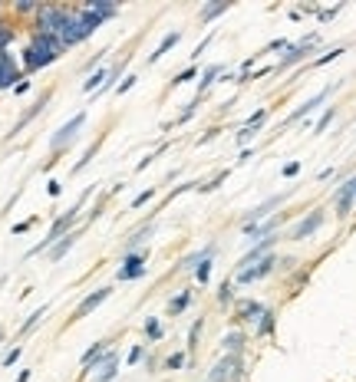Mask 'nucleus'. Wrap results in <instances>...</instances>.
<instances>
[{"label": "nucleus", "mask_w": 356, "mask_h": 382, "mask_svg": "<svg viewBox=\"0 0 356 382\" xmlns=\"http://www.w3.org/2000/svg\"><path fill=\"white\" fill-rule=\"evenodd\" d=\"M63 53H67V50H63V43H59L57 37L33 33L30 43H27V50H23V69H27V73H37V69L50 66V63H57Z\"/></svg>", "instance_id": "obj_1"}, {"label": "nucleus", "mask_w": 356, "mask_h": 382, "mask_svg": "<svg viewBox=\"0 0 356 382\" xmlns=\"http://www.w3.org/2000/svg\"><path fill=\"white\" fill-rule=\"evenodd\" d=\"M76 214H79V204H73V208L67 211V214H59L57 221H53V224H50V231H47V238L40 241L37 248L30 250V257H33V254H40V250H47V248H53V244H57L59 238H67L69 231H73V224H76Z\"/></svg>", "instance_id": "obj_2"}, {"label": "nucleus", "mask_w": 356, "mask_h": 382, "mask_svg": "<svg viewBox=\"0 0 356 382\" xmlns=\"http://www.w3.org/2000/svg\"><path fill=\"white\" fill-rule=\"evenodd\" d=\"M277 264H280V260L274 257V254H268V257H260L258 264H251V267L238 270V274H234V284H258V280H264L268 274H274Z\"/></svg>", "instance_id": "obj_3"}, {"label": "nucleus", "mask_w": 356, "mask_h": 382, "mask_svg": "<svg viewBox=\"0 0 356 382\" xmlns=\"http://www.w3.org/2000/svg\"><path fill=\"white\" fill-rule=\"evenodd\" d=\"M317 47V33H310V37H304L297 43V47H287V57H280V63L274 69H290L294 63H300V59H307V53Z\"/></svg>", "instance_id": "obj_4"}, {"label": "nucleus", "mask_w": 356, "mask_h": 382, "mask_svg": "<svg viewBox=\"0 0 356 382\" xmlns=\"http://www.w3.org/2000/svg\"><path fill=\"white\" fill-rule=\"evenodd\" d=\"M83 122H86V112H76V115H73V119H69V122L63 125V129H59V132L53 135V139H50L53 152H59V149H63V145H67L69 139H76V132L83 129Z\"/></svg>", "instance_id": "obj_5"}, {"label": "nucleus", "mask_w": 356, "mask_h": 382, "mask_svg": "<svg viewBox=\"0 0 356 382\" xmlns=\"http://www.w3.org/2000/svg\"><path fill=\"white\" fill-rule=\"evenodd\" d=\"M145 274V254L142 250H132V254H125L122 267H119V280H135Z\"/></svg>", "instance_id": "obj_6"}, {"label": "nucleus", "mask_w": 356, "mask_h": 382, "mask_svg": "<svg viewBox=\"0 0 356 382\" xmlns=\"http://www.w3.org/2000/svg\"><path fill=\"white\" fill-rule=\"evenodd\" d=\"M109 294H113L109 286H99V290H93V294H89L86 300H83V303L76 306V313H73V320H83V316H89V313H93V310H96L99 303H106V300H109Z\"/></svg>", "instance_id": "obj_7"}, {"label": "nucleus", "mask_w": 356, "mask_h": 382, "mask_svg": "<svg viewBox=\"0 0 356 382\" xmlns=\"http://www.w3.org/2000/svg\"><path fill=\"white\" fill-rule=\"evenodd\" d=\"M320 224H323V211H310L307 218L297 221V228H294V234H290V238H294V241H307L310 234L320 228Z\"/></svg>", "instance_id": "obj_8"}, {"label": "nucleus", "mask_w": 356, "mask_h": 382, "mask_svg": "<svg viewBox=\"0 0 356 382\" xmlns=\"http://www.w3.org/2000/svg\"><path fill=\"white\" fill-rule=\"evenodd\" d=\"M327 96H330V86H327V89H320L317 96H310L307 103H304V105H297V109H294V112L287 115V125H290V122H300V119H304V115H307V112H314L317 105H323V103H327Z\"/></svg>", "instance_id": "obj_9"}, {"label": "nucleus", "mask_w": 356, "mask_h": 382, "mask_svg": "<svg viewBox=\"0 0 356 382\" xmlns=\"http://www.w3.org/2000/svg\"><path fill=\"white\" fill-rule=\"evenodd\" d=\"M76 241H79V231H69L67 238H59L53 248H50V260H63L69 254V250L76 248Z\"/></svg>", "instance_id": "obj_10"}, {"label": "nucleus", "mask_w": 356, "mask_h": 382, "mask_svg": "<svg viewBox=\"0 0 356 382\" xmlns=\"http://www.w3.org/2000/svg\"><path fill=\"white\" fill-rule=\"evenodd\" d=\"M280 218H268V221H258V224H244V234L248 238H270L277 231Z\"/></svg>", "instance_id": "obj_11"}, {"label": "nucleus", "mask_w": 356, "mask_h": 382, "mask_svg": "<svg viewBox=\"0 0 356 382\" xmlns=\"http://www.w3.org/2000/svg\"><path fill=\"white\" fill-rule=\"evenodd\" d=\"M83 7H86L89 13H93V17L103 20V23H106L109 17H116V13H119L116 4H106V0H93V4H83Z\"/></svg>", "instance_id": "obj_12"}, {"label": "nucleus", "mask_w": 356, "mask_h": 382, "mask_svg": "<svg viewBox=\"0 0 356 382\" xmlns=\"http://www.w3.org/2000/svg\"><path fill=\"white\" fill-rule=\"evenodd\" d=\"M222 69H224V66H218V63H214V66H208V69H205L202 83H198V96H195V105L202 103V96L208 93V89H212V83H218V76H222Z\"/></svg>", "instance_id": "obj_13"}, {"label": "nucleus", "mask_w": 356, "mask_h": 382, "mask_svg": "<svg viewBox=\"0 0 356 382\" xmlns=\"http://www.w3.org/2000/svg\"><path fill=\"white\" fill-rule=\"evenodd\" d=\"M280 201H284V195H274V198H268V201H264V204H258V208H254V211H251V214H248V221H244V224H258L260 218H268V214H270V208H277Z\"/></svg>", "instance_id": "obj_14"}, {"label": "nucleus", "mask_w": 356, "mask_h": 382, "mask_svg": "<svg viewBox=\"0 0 356 382\" xmlns=\"http://www.w3.org/2000/svg\"><path fill=\"white\" fill-rule=\"evenodd\" d=\"M238 316L241 320H254V323H258L260 316H264V306H260L258 300H238Z\"/></svg>", "instance_id": "obj_15"}, {"label": "nucleus", "mask_w": 356, "mask_h": 382, "mask_svg": "<svg viewBox=\"0 0 356 382\" xmlns=\"http://www.w3.org/2000/svg\"><path fill=\"white\" fill-rule=\"evenodd\" d=\"M178 40H182V33H168V37H165L162 43H159V50H155L152 57H149V63H159V59H162L165 53H168V50H172L175 43H178Z\"/></svg>", "instance_id": "obj_16"}, {"label": "nucleus", "mask_w": 356, "mask_h": 382, "mask_svg": "<svg viewBox=\"0 0 356 382\" xmlns=\"http://www.w3.org/2000/svg\"><path fill=\"white\" fill-rule=\"evenodd\" d=\"M241 349H244V333H228L224 336V353H231V356H241Z\"/></svg>", "instance_id": "obj_17"}, {"label": "nucleus", "mask_w": 356, "mask_h": 382, "mask_svg": "<svg viewBox=\"0 0 356 382\" xmlns=\"http://www.w3.org/2000/svg\"><path fill=\"white\" fill-rule=\"evenodd\" d=\"M47 103H50V93H47V96H40L37 103L30 105V112H27V115H23V119H20V122H17V125H13V135H17V132H20V129H23V125H27V122H30V119H33V115H37V112H40V109H43V105H47Z\"/></svg>", "instance_id": "obj_18"}, {"label": "nucleus", "mask_w": 356, "mask_h": 382, "mask_svg": "<svg viewBox=\"0 0 356 382\" xmlns=\"http://www.w3.org/2000/svg\"><path fill=\"white\" fill-rule=\"evenodd\" d=\"M188 303H192V294H188V290H182V294H178V296H175V300H172V303H168V313H172V316H178V313H182V310H185V306H188Z\"/></svg>", "instance_id": "obj_19"}, {"label": "nucleus", "mask_w": 356, "mask_h": 382, "mask_svg": "<svg viewBox=\"0 0 356 382\" xmlns=\"http://www.w3.org/2000/svg\"><path fill=\"white\" fill-rule=\"evenodd\" d=\"M231 7V4H208V7H202V13H198V17L205 20V23H208V20H214V17H222L224 10Z\"/></svg>", "instance_id": "obj_20"}, {"label": "nucleus", "mask_w": 356, "mask_h": 382, "mask_svg": "<svg viewBox=\"0 0 356 382\" xmlns=\"http://www.w3.org/2000/svg\"><path fill=\"white\" fill-rule=\"evenodd\" d=\"M195 277H198V284H208V277H212V254L198 260V267H195Z\"/></svg>", "instance_id": "obj_21"}, {"label": "nucleus", "mask_w": 356, "mask_h": 382, "mask_svg": "<svg viewBox=\"0 0 356 382\" xmlns=\"http://www.w3.org/2000/svg\"><path fill=\"white\" fill-rule=\"evenodd\" d=\"M43 316H47V306H40V310H33V313H30V316H27V323L20 326V336H27V333H30V330H33V326H37V323H40V320H43Z\"/></svg>", "instance_id": "obj_22"}, {"label": "nucleus", "mask_w": 356, "mask_h": 382, "mask_svg": "<svg viewBox=\"0 0 356 382\" xmlns=\"http://www.w3.org/2000/svg\"><path fill=\"white\" fill-rule=\"evenodd\" d=\"M258 333H260V336H270V333H274V313H270V310H264V316L258 320Z\"/></svg>", "instance_id": "obj_23"}, {"label": "nucleus", "mask_w": 356, "mask_h": 382, "mask_svg": "<svg viewBox=\"0 0 356 382\" xmlns=\"http://www.w3.org/2000/svg\"><path fill=\"white\" fill-rule=\"evenodd\" d=\"M145 333H149V340H162V323H159V320H155V316H149V320H145Z\"/></svg>", "instance_id": "obj_24"}, {"label": "nucleus", "mask_w": 356, "mask_h": 382, "mask_svg": "<svg viewBox=\"0 0 356 382\" xmlns=\"http://www.w3.org/2000/svg\"><path fill=\"white\" fill-rule=\"evenodd\" d=\"M103 83H106V73H103V69H99V73H93V76L86 79V83H83V89H86V93H93V89H103Z\"/></svg>", "instance_id": "obj_25"}, {"label": "nucleus", "mask_w": 356, "mask_h": 382, "mask_svg": "<svg viewBox=\"0 0 356 382\" xmlns=\"http://www.w3.org/2000/svg\"><path fill=\"white\" fill-rule=\"evenodd\" d=\"M340 53H343V47H333V50H327L323 57H317V59H314V66H327V63H333V59H337Z\"/></svg>", "instance_id": "obj_26"}, {"label": "nucleus", "mask_w": 356, "mask_h": 382, "mask_svg": "<svg viewBox=\"0 0 356 382\" xmlns=\"http://www.w3.org/2000/svg\"><path fill=\"white\" fill-rule=\"evenodd\" d=\"M155 198V188H145V191H139V195H135V201H132V211L135 208H142L145 201H152Z\"/></svg>", "instance_id": "obj_27"}, {"label": "nucleus", "mask_w": 356, "mask_h": 382, "mask_svg": "<svg viewBox=\"0 0 356 382\" xmlns=\"http://www.w3.org/2000/svg\"><path fill=\"white\" fill-rule=\"evenodd\" d=\"M254 135H258V129H254V125H244V129L238 132V145H248Z\"/></svg>", "instance_id": "obj_28"}, {"label": "nucleus", "mask_w": 356, "mask_h": 382, "mask_svg": "<svg viewBox=\"0 0 356 382\" xmlns=\"http://www.w3.org/2000/svg\"><path fill=\"white\" fill-rule=\"evenodd\" d=\"M231 294H234V280H224V284H222V294H218V300H222V303H228V300H231Z\"/></svg>", "instance_id": "obj_29"}, {"label": "nucleus", "mask_w": 356, "mask_h": 382, "mask_svg": "<svg viewBox=\"0 0 356 382\" xmlns=\"http://www.w3.org/2000/svg\"><path fill=\"white\" fill-rule=\"evenodd\" d=\"M330 119H333V109H327V112L320 115V119H317V125H314V132H323V129H327V125H330Z\"/></svg>", "instance_id": "obj_30"}, {"label": "nucleus", "mask_w": 356, "mask_h": 382, "mask_svg": "<svg viewBox=\"0 0 356 382\" xmlns=\"http://www.w3.org/2000/svg\"><path fill=\"white\" fill-rule=\"evenodd\" d=\"M188 79H195V66H188L185 73H178V76L172 79V86H182V83H188Z\"/></svg>", "instance_id": "obj_31"}, {"label": "nucleus", "mask_w": 356, "mask_h": 382, "mask_svg": "<svg viewBox=\"0 0 356 382\" xmlns=\"http://www.w3.org/2000/svg\"><path fill=\"white\" fill-rule=\"evenodd\" d=\"M182 366H185V353H175V356H168L165 369H182Z\"/></svg>", "instance_id": "obj_32"}, {"label": "nucleus", "mask_w": 356, "mask_h": 382, "mask_svg": "<svg viewBox=\"0 0 356 382\" xmlns=\"http://www.w3.org/2000/svg\"><path fill=\"white\" fill-rule=\"evenodd\" d=\"M20 353H23V346H13V349H10L7 356H4V366H13L20 359Z\"/></svg>", "instance_id": "obj_33"}, {"label": "nucleus", "mask_w": 356, "mask_h": 382, "mask_svg": "<svg viewBox=\"0 0 356 382\" xmlns=\"http://www.w3.org/2000/svg\"><path fill=\"white\" fill-rule=\"evenodd\" d=\"M33 221L37 218H27V221H20V224H13V234H27V231L33 228Z\"/></svg>", "instance_id": "obj_34"}, {"label": "nucleus", "mask_w": 356, "mask_h": 382, "mask_svg": "<svg viewBox=\"0 0 356 382\" xmlns=\"http://www.w3.org/2000/svg\"><path fill=\"white\" fill-rule=\"evenodd\" d=\"M13 10H17V13H37L40 4H13Z\"/></svg>", "instance_id": "obj_35"}, {"label": "nucleus", "mask_w": 356, "mask_h": 382, "mask_svg": "<svg viewBox=\"0 0 356 382\" xmlns=\"http://www.w3.org/2000/svg\"><path fill=\"white\" fill-rule=\"evenodd\" d=\"M297 172H300V162H287V165H284V178H294Z\"/></svg>", "instance_id": "obj_36"}, {"label": "nucleus", "mask_w": 356, "mask_h": 382, "mask_svg": "<svg viewBox=\"0 0 356 382\" xmlns=\"http://www.w3.org/2000/svg\"><path fill=\"white\" fill-rule=\"evenodd\" d=\"M135 86V76H125V83H119V96H125V89Z\"/></svg>", "instance_id": "obj_37"}, {"label": "nucleus", "mask_w": 356, "mask_h": 382, "mask_svg": "<svg viewBox=\"0 0 356 382\" xmlns=\"http://www.w3.org/2000/svg\"><path fill=\"white\" fill-rule=\"evenodd\" d=\"M340 13V7H330V10H320V20H333Z\"/></svg>", "instance_id": "obj_38"}, {"label": "nucleus", "mask_w": 356, "mask_h": 382, "mask_svg": "<svg viewBox=\"0 0 356 382\" xmlns=\"http://www.w3.org/2000/svg\"><path fill=\"white\" fill-rule=\"evenodd\" d=\"M17 382H30V369H23V373L17 376Z\"/></svg>", "instance_id": "obj_39"}, {"label": "nucleus", "mask_w": 356, "mask_h": 382, "mask_svg": "<svg viewBox=\"0 0 356 382\" xmlns=\"http://www.w3.org/2000/svg\"><path fill=\"white\" fill-rule=\"evenodd\" d=\"M0 340H4V330H0Z\"/></svg>", "instance_id": "obj_40"}]
</instances>
